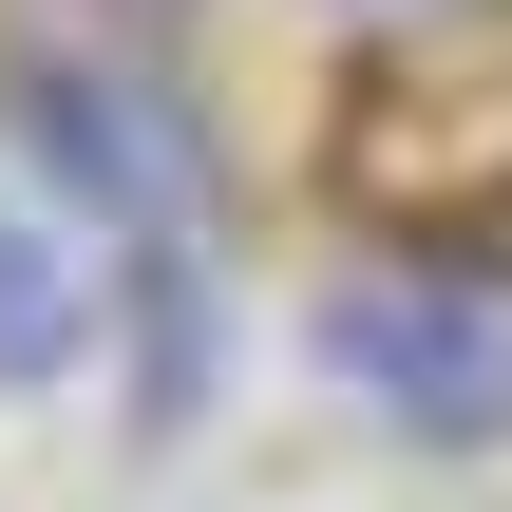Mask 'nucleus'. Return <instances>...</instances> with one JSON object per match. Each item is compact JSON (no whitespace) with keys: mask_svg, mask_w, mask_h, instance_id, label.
Here are the masks:
<instances>
[{"mask_svg":"<svg viewBox=\"0 0 512 512\" xmlns=\"http://www.w3.org/2000/svg\"><path fill=\"white\" fill-rule=\"evenodd\" d=\"M323 361L380 418H418V437H494L512 418V304L494 285H342L323 304Z\"/></svg>","mask_w":512,"mask_h":512,"instance_id":"f257e3e1","label":"nucleus"},{"mask_svg":"<svg viewBox=\"0 0 512 512\" xmlns=\"http://www.w3.org/2000/svg\"><path fill=\"white\" fill-rule=\"evenodd\" d=\"M57 361H76V247L0 209V380H57Z\"/></svg>","mask_w":512,"mask_h":512,"instance_id":"7ed1b4c3","label":"nucleus"},{"mask_svg":"<svg viewBox=\"0 0 512 512\" xmlns=\"http://www.w3.org/2000/svg\"><path fill=\"white\" fill-rule=\"evenodd\" d=\"M19 114H38L57 190H76V209H95L114 247H171V228H190V171H171V133H152V114H133L114 76H38Z\"/></svg>","mask_w":512,"mask_h":512,"instance_id":"f03ea898","label":"nucleus"}]
</instances>
